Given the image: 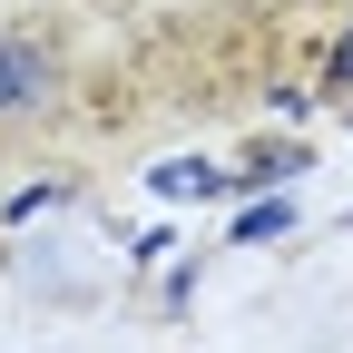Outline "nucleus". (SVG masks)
<instances>
[{"instance_id": "obj_1", "label": "nucleus", "mask_w": 353, "mask_h": 353, "mask_svg": "<svg viewBox=\"0 0 353 353\" xmlns=\"http://www.w3.org/2000/svg\"><path fill=\"white\" fill-rule=\"evenodd\" d=\"M59 88H69V69H59V50L39 30H0V128H39L59 108Z\"/></svg>"}, {"instance_id": "obj_2", "label": "nucleus", "mask_w": 353, "mask_h": 353, "mask_svg": "<svg viewBox=\"0 0 353 353\" xmlns=\"http://www.w3.org/2000/svg\"><path fill=\"white\" fill-rule=\"evenodd\" d=\"M334 79H343V88H353V30H343V50H334Z\"/></svg>"}]
</instances>
